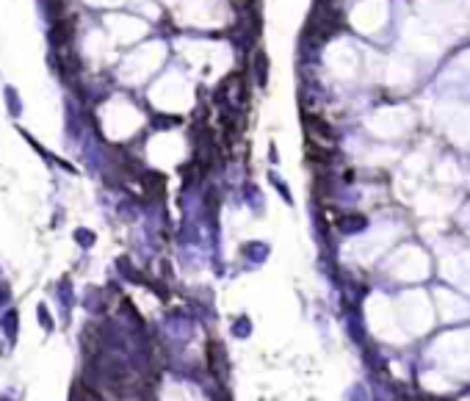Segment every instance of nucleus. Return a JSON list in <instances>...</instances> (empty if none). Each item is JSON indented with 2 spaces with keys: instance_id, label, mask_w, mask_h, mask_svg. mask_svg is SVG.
Here are the masks:
<instances>
[{
  "instance_id": "f257e3e1",
  "label": "nucleus",
  "mask_w": 470,
  "mask_h": 401,
  "mask_svg": "<svg viewBox=\"0 0 470 401\" xmlns=\"http://www.w3.org/2000/svg\"><path fill=\"white\" fill-rule=\"evenodd\" d=\"M252 69H255V80H257V86H260V89L269 86V55H266L263 50H257V53H255Z\"/></svg>"
},
{
  "instance_id": "f03ea898",
  "label": "nucleus",
  "mask_w": 470,
  "mask_h": 401,
  "mask_svg": "<svg viewBox=\"0 0 470 401\" xmlns=\"http://www.w3.org/2000/svg\"><path fill=\"white\" fill-rule=\"evenodd\" d=\"M3 97H6V105H9V113L11 117H20V97H17V89H11V86H6V92H3Z\"/></svg>"
}]
</instances>
